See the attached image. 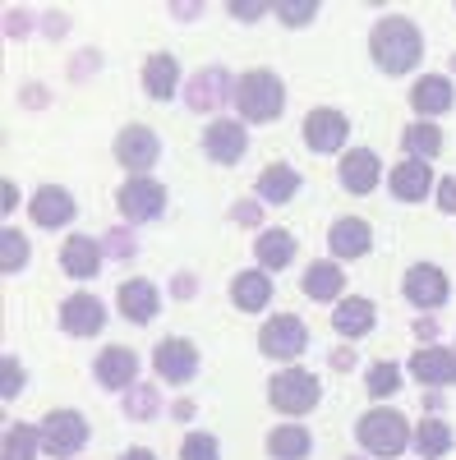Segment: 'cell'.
<instances>
[{
  "label": "cell",
  "instance_id": "49",
  "mask_svg": "<svg viewBox=\"0 0 456 460\" xmlns=\"http://www.w3.org/2000/svg\"><path fill=\"white\" fill-rule=\"evenodd\" d=\"M65 32V14H47V37H60Z\"/></svg>",
  "mask_w": 456,
  "mask_h": 460
},
{
  "label": "cell",
  "instance_id": "9",
  "mask_svg": "<svg viewBox=\"0 0 456 460\" xmlns=\"http://www.w3.org/2000/svg\"><path fill=\"white\" fill-rule=\"evenodd\" d=\"M152 364H157V377L166 382H189L199 373V350H194V341H180V336H166L157 350H152Z\"/></svg>",
  "mask_w": 456,
  "mask_h": 460
},
{
  "label": "cell",
  "instance_id": "47",
  "mask_svg": "<svg viewBox=\"0 0 456 460\" xmlns=\"http://www.w3.org/2000/svg\"><path fill=\"white\" fill-rule=\"evenodd\" d=\"M332 368H341V373L355 368V355H351V350H336V355H332Z\"/></svg>",
  "mask_w": 456,
  "mask_h": 460
},
{
  "label": "cell",
  "instance_id": "46",
  "mask_svg": "<svg viewBox=\"0 0 456 460\" xmlns=\"http://www.w3.org/2000/svg\"><path fill=\"white\" fill-rule=\"evenodd\" d=\"M263 10H268V5H258V0H254V5H245V0H240V5H231V14H236V19H258Z\"/></svg>",
  "mask_w": 456,
  "mask_h": 460
},
{
  "label": "cell",
  "instance_id": "38",
  "mask_svg": "<svg viewBox=\"0 0 456 460\" xmlns=\"http://www.w3.org/2000/svg\"><path fill=\"white\" fill-rule=\"evenodd\" d=\"M102 249L116 258V262H130L134 258V235H130V230H106V244Z\"/></svg>",
  "mask_w": 456,
  "mask_h": 460
},
{
  "label": "cell",
  "instance_id": "2",
  "mask_svg": "<svg viewBox=\"0 0 456 460\" xmlns=\"http://www.w3.org/2000/svg\"><path fill=\"white\" fill-rule=\"evenodd\" d=\"M236 106H240L245 120L268 125L286 106V84L277 79V74H268V69H249V74L236 79Z\"/></svg>",
  "mask_w": 456,
  "mask_h": 460
},
{
  "label": "cell",
  "instance_id": "13",
  "mask_svg": "<svg viewBox=\"0 0 456 460\" xmlns=\"http://www.w3.org/2000/svg\"><path fill=\"white\" fill-rule=\"evenodd\" d=\"M203 147H208V157L221 162V166L240 162V157H245V147H249L245 125H240V120H212V125L203 129Z\"/></svg>",
  "mask_w": 456,
  "mask_h": 460
},
{
  "label": "cell",
  "instance_id": "24",
  "mask_svg": "<svg viewBox=\"0 0 456 460\" xmlns=\"http://www.w3.org/2000/svg\"><path fill=\"white\" fill-rule=\"evenodd\" d=\"M175 84H180V65H175V56H166V51H157L148 65H143V88L157 97V102H171V93H175Z\"/></svg>",
  "mask_w": 456,
  "mask_h": 460
},
{
  "label": "cell",
  "instance_id": "45",
  "mask_svg": "<svg viewBox=\"0 0 456 460\" xmlns=\"http://www.w3.org/2000/svg\"><path fill=\"white\" fill-rule=\"evenodd\" d=\"M5 23H10V37H23V32H28V14H23V10H10Z\"/></svg>",
  "mask_w": 456,
  "mask_h": 460
},
{
  "label": "cell",
  "instance_id": "7",
  "mask_svg": "<svg viewBox=\"0 0 456 460\" xmlns=\"http://www.w3.org/2000/svg\"><path fill=\"white\" fill-rule=\"evenodd\" d=\"M184 102H189V111H217L221 102H236V84H231V74H226L221 65L199 69L194 79H189V88H184Z\"/></svg>",
  "mask_w": 456,
  "mask_h": 460
},
{
  "label": "cell",
  "instance_id": "53",
  "mask_svg": "<svg viewBox=\"0 0 456 460\" xmlns=\"http://www.w3.org/2000/svg\"><path fill=\"white\" fill-rule=\"evenodd\" d=\"M452 69H456V56H452Z\"/></svg>",
  "mask_w": 456,
  "mask_h": 460
},
{
  "label": "cell",
  "instance_id": "48",
  "mask_svg": "<svg viewBox=\"0 0 456 460\" xmlns=\"http://www.w3.org/2000/svg\"><path fill=\"white\" fill-rule=\"evenodd\" d=\"M23 102L28 106H47V88H23Z\"/></svg>",
  "mask_w": 456,
  "mask_h": 460
},
{
  "label": "cell",
  "instance_id": "42",
  "mask_svg": "<svg viewBox=\"0 0 456 460\" xmlns=\"http://www.w3.org/2000/svg\"><path fill=\"white\" fill-rule=\"evenodd\" d=\"M171 295H175V299H194V277H189V272H175Z\"/></svg>",
  "mask_w": 456,
  "mask_h": 460
},
{
  "label": "cell",
  "instance_id": "34",
  "mask_svg": "<svg viewBox=\"0 0 456 460\" xmlns=\"http://www.w3.org/2000/svg\"><path fill=\"white\" fill-rule=\"evenodd\" d=\"M157 410H162V401H157V387H148V382L139 387V382H134V387H130V396H125V414H130V419H152Z\"/></svg>",
  "mask_w": 456,
  "mask_h": 460
},
{
  "label": "cell",
  "instance_id": "16",
  "mask_svg": "<svg viewBox=\"0 0 456 460\" xmlns=\"http://www.w3.org/2000/svg\"><path fill=\"white\" fill-rule=\"evenodd\" d=\"M102 323H106V309L93 295H69L60 304V327L74 336H93V332H102Z\"/></svg>",
  "mask_w": 456,
  "mask_h": 460
},
{
  "label": "cell",
  "instance_id": "29",
  "mask_svg": "<svg viewBox=\"0 0 456 460\" xmlns=\"http://www.w3.org/2000/svg\"><path fill=\"white\" fill-rule=\"evenodd\" d=\"M341 286H346V277H341V267H336V262H314L309 272H304V295L318 299V304L336 299Z\"/></svg>",
  "mask_w": 456,
  "mask_h": 460
},
{
  "label": "cell",
  "instance_id": "27",
  "mask_svg": "<svg viewBox=\"0 0 456 460\" xmlns=\"http://www.w3.org/2000/svg\"><path fill=\"white\" fill-rule=\"evenodd\" d=\"M332 327L341 332V336H364L369 327H373V304L369 299H341L336 304V314H332Z\"/></svg>",
  "mask_w": 456,
  "mask_h": 460
},
{
  "label": "cell",
  "instance_id": "5",
  "mask_svg": "<svg viewBox=\"0 0 456 460\" xmlns=\"http://www.w3.org/2000/svg\"><path fill=\"white\" fill-rule=\"evenodd\" d=\"M88 442V419L84 414H74V410H56L42 419V447L56 456V460H69V456H79Z\"/></svg>",
  "mask_w": 456,
  "mask_h": 460
},
{
  "label": "cell",
  "instance_id": "3",
  "mask_svg": "<svg viewBox=\"0 0 456 460\" xmlns=\"http://www.w3.org/2000/svg\"><path fill=\"white\" fill-rule=\"evenodd\" d=\"M355 438H360V447H364L369 456L392 460V456H401V451H406V442H415V429L406 424V414H401V410L378 405V410H369V414L360 419Z\"/></svg>",
  "mask_w": 456,
  "mask_h": 460
},
{
  "label": "cell",
  "instance_id": "36",
  "mask_svg": "<svg viewBox=\"0 0 456 460\" xmlns=\"http://www.w3.org/2000/svg\"><path fill=\"white\" fill-rule=\"evenodd\" d=\"M180 456H184V460H217L221 447H217L212 433H189V438L180 442Z\"/></svg>",
  "mask_w": 456,
  "mask_h": 460
},
{
  "label": "cell",
  "instance_id": "10",
  "mask_svg": "<svg viewBox=\"0 0 456 460\" xmlns=\"http://www.w3.org/2000/svg\"><path fill=\"white\" fill-rule=\"evenodd\" d=\"M166 208V189L157 180H148V175H134L125 189H121V212L130 221H157Z\"/></svg>",
  "mask_w": 456,
  "mask_h": 460
},
{
  "label": "cell",
  "instance_id": "1",
  "mask_svg": "<svg viewBox=\"0 0 456 460\" xmlns=\"http://www.w3.org/2000/svg\"><path fill=\"white\" fill-rule=\"evenodd\" d=\"M369 51H373V65L383 74H406V69L420 65L425 42H420V28H415L410 19L388 14V19H378V28L369 37Z\"/></svg>",
  "mask_w": 456,
  "mask_h": 460
},
{
  "label": "cell",
  "instance_id": "37",
  "mask_svg": "<svg viewBox=\"0 0 456 460\" xmlns=\"http://www.w3.org/2000/svg\"><path fill=\"white\" fill-rule=\"evenodd\" d=\"M0 244H5V258H0V262H5V272H19V267H23V258H28V240H23L19 230L10 226V230H5V240H0Z\"/></svg>",
  "mask_w": 456,
  "mask_h": 460
},
{
  "label": "cell",
  "instance_id": "26",
  "mask_svg": "<svg viewBox=\"0 0 456 460\" xmlns=\"http://www.w3.org/2000/svg\"><path fill=\"white\" fill-rule=\"evenodd\" d=\"M254 249H258L263 272H277V267H291V258H295V235L291 230H263Z\"/></svg>",
  "mask_w": 456,
  "mask_h": 460
},
{
  "label": "cell",
  "instance_id": "11",
  "mask_svg": "<svg viewBox=\"0 0 456 460\" xmlns=\"http://www.w3.org/2000/svg\"><path fill=\"white\" fill-rule=\"evenodd\" d=\"M351 125H346V115L332 111V106H318L304 115V143H309V152H336L341 143H346Z\"/></svg>",
  "mask_w": 456,
  "mask_h": 460
},
{
  "label": "cell",
  "instance_id": "54",
  "mask_svg": "<svg viewBox=\"0 0 456 460\" xmlns=\"http://www.w3.org/2000/svg\"><path fill=\"white\" fill-rule=\"evenodd\" d=\"M351 460H364V456H351Z\"/></svg>",
  "mask_w": 456,
  "mask_h": 460
},
{
  "label": "cell",
  "instance_id": "52",
  "mask_svg": "<svg viewBox=\"0 0 456 460\" xmlns=\"http://www.w3.org/2000/svg\"><path fill=\"white\" fill-rule=\"evenodd\" d=\"M121 460H157V456H152V451H143V447H134V451H125Z\"/></svg>",
  "mask_w": 456,
  "mask_h": 460
},
{
  "label": "cell",
  "instance_id": "12",
  "mask_svg": "<svg viewBox=\"0 0 456 460\" xmlns=\"http://www.w3.org/2000/svg\"><path fill=\"white\" fill-rule=\"evenodd\" d=\"M401 286H406V299L415 304V309H438V304L447 299V277L434 262H415Z\"/></svg>",
  "mask_w": 456,
  "mask_h": 460
},
{
  "label": "cell",
  "instance_id": "25",
  "mask_svg": "<svg viewBox=\"0 0 456 460\" xmlns=\"http://www.w3.org/2000/svg\"><path fill=\"white\" fill-rule=\"evenodd\" d=\"M231 299H236V309H245V314L268 309V299H273V281H268V272H240L236 286H231Z\"/></svg>",
  "mask_w": 456,
  "mask_h": 460
},
{
  "label": "cell",
  "instance_id": "43",
  "mask_svg": "<svg viewBox=\"0 0 456 460\" xmlns=\"http://www.w3.org/2000/svg\"><path fill=\"white\" fill-rule=\"evenodd\" d=\"M438 208L443 212H456V180H443L438 184Z\"/></svg>",
  "mask_w": 456,
  "mask_h": 460
},
{
  "label": "cell",
  "instance_id": "50",
  "mask_svg": "<svg viewBox=\"0 0 456 460\" xmlns=\"http://www.w3.org/2000/svg\"><path fill=\"white\" fill-rule=\"evenodd\" d=\"M171 14H175V19H194V14H199V5H171Z\"/></svg>",
  "mask_w": 456,
  "mask_h": 460
},
{
  "label": "cell",
  "instance_id": "44",
  "mask_svg": "<svg viewBox=\"0 0 456 460\" xmlns=\"http://www.w3.org/2000/svg\"><path fill=\"white\" fill-rule=\"evenodd\" d=\"M415 336H420L425 345H434V336H438V323H434V318H415Z\"/></svg>",
  "mask_w": 456,
  "mask_h": 460
},
{
  "label": "cell",
  "instance_id": "31",
  "mask_svg": "<svg viewBox=\"0 0 456 460\" xmlns=\"http://www.w3.org/2000/svg\"><path fill=\"white\" fill-rule=\"evenodd\" d=\"M37 451H42V429H32V424L5 429V460H37Z\"/></svg>",
  "mask_w": 456,
  "mask_h": 460
},
{
  "label": "cell",
  "instance_id": "19",
  "mask_svg": "<svg viewBox=\"0 0 456 460\" xmlns=\"http://www.w3.org/2000/svg\"><path fill=\"white\" fill-rule=\"evenodd\" d=\"M121 314L130 318V323H152V318H157V286H152V281H143V277H130L125 286H121Z\"/></svg>",
  "mask_w": 456,
  "mask_h": 460
},
{
  "label": "cell",
  "instance_id": "22",
  "mask_svg": "<svg viewBox=\"0 0 456 460\" xmlns=\"http://www.w3.org/2000/svg\"><path fill=\"white\" fill-rule=\"evenodd\" d=\"M74 217V199L65 194V189H56V184H47V189H37L32 194V221L37 226H65Z\"/></svg>",
  "mask_w": 456,
  "mask_h": 460
},
{
  "label": "cell",
  "instance_id": "20",
  "mask_svg": "<svg viewBox=\"0 0 456 460\" xmlns=\"http://www.w3.org/2000/svg\"><path fill=\"white\" fill-rule=\"evenodd\" d=\"M378 171H383V166H378V157H373V152L369 147H351L346 152V157H341V184H346L351 189V194H369V189L378 184Z\"/></svg>",
  "mask_w": 456,
  "mask_h": 460
},
{
  "label": "cell",
  "instance_id": "6",
  "mask_svg": "<svg viewBox=\"0 0 456 460\" xmlns=\"http://www.w3.org/2000/svg\"><path fill=\"white\" fill-rule=\"evenodd\" d=\"M304 345H309V332H304V323L295 314H277L273 323H263V332H258V350L268 359H300Z\"/></svg>",
  "mask_w": 456,
  "mask_h": 460
},
{
  "label": "cell",
  "instance_id": "8",
  "mask_svg": "<svg viewBox=\"0 0 456 460\" xmlns=\"http://www.w3.org/2000/svg\"><path fill=\"white\" fill-rule=\"evenodd\" d=\"M157 152H162L157 134L143 129V125H130V129H121V138H116V157H121V166L134 171V175H148L152 166H157Z\"/></svg>",
  "mask_w": 456,
  "mask_h": 460
},
{
  "label": "cell",
  "instance_id": "33",
  "mask_svg": "<svg viewBox=\"0 0 456 460\" xmlns=\"http://www.w3.org/2000/svg\"><path fill=\"white\" fill-rule=\"evenodd\" d=\"M401 143L410 147V157H415V162H425V157H438V152H443V134H438V125H429V120L410 125V129L401 134Z\"/></svg>",
  "mask_w": 456,
  "mask_h": 460
},
{
  "label": "cell",
  "instance_id": "21",
  "mask_svg": "<svg viewBox=\"0 0 456 460\" xmlns=\"http://www.w3.org/2000/svg\"><path fill=\"white\" fill-rule=\"evenodd\" d=\"M327 244H332V253H336V258H364V253H369V244H373V230H369L360 217H341V221L332 226Z\"/></svg>",
  "mask_w": 456,
  "mask_h": 460
},
{
  "label": "cell",
  "instance_id": "17",
  "mask_svg": "<svg viewBox=\"0 0 456 460\" xmlns=\"http://www.w3.org/2000/svg\"><path fill=\"white\" fill-rule=\"evenodd\" d=\"M388 184H392V194H397L401 203H420V199H429L434 175H429L425 162H415V157H410V162H397V166H392Z\"/></svg>",
  "mask_w": 456,
  "mask_h": 460
},
{
  "label": "cell",
  "instance_id": "41",
  "mask_svg": "<svg viewBox=\"0 0 456 460\" xmlns=\"http://www.w3.org/2000/svg\"><path fill=\"white\" fill-rule=\"evenodd\" d=\"M231 217H236L240 226H258V221H263V208H258V203H236Z\"/></svg>",
  "mask_w": 456,
  "mask_h": 460
},
{
  "label": "cell",
  "instance_id": "18",
  "mask_svg": "<svg viewBox=\"0 0 456 460\" xmlns=\"http://www.w3.org/2000/svg\"><path fill=\"white\" fill-rule=\"evenodd\" d=\"M60 267H65L69 277H79V281L97 277V267H102V244L88 240V235H69V240L60 244Z\"/></svg>",
  "mask_w": 456,
  "mask_h": 460
},
{
  "label": "cell",
  "instance_id": "15",
  "mask_svg": "<svg viewBox=\"0 0 456 460\" xmlns=\"http://www.w3.org/2000/svg\"><path fill=\"white\" fill-rule=\"evenodd\" d=\"M410 373L429 382V387H452L456 382V355L443 350V345H420V350L410 355Z\"/></svg>",
  "mask_w": 456,
  "mask_h": 460
},
{
  "label": "cell",
  "instance_id": "4",
  "mask_svg": "<svg viewBox=\"0 0 456 460\" xmlns=\"http://www.w3.org/2000/svg\"><path fill=\"white\" fill-rule=\"evenodd\" d=\"M318 377L304 373V368H282L273 382H268V401L282 410V414H309L318 405Z\"/></svg>",
  "mask_w": 456,
  "mask_h": 460
},
{
  "label": "cell",
  "instance_id": "40",
  "mask_svg": "<svg viewBox=\"0 0 456 460\" xmlns=\"http://www.w3.org/2000/svg\"><path fill=\"white\" fill-rule=\"evenodd\" d=\"M19 387H23V368H19V359H14V355H5V401H14V396H19Z\"/></svg>",
  "mask_w": 456,
  "mask_h": 460
},
{
  "label": "cell",
  "instance_id": "51",
  "mask_svg": "<svg viewBox=\"0 0 456 460\" xmlns=\"http://www.w3.org/2000/svg\"><path fill=\"white\" fill-rule=\"evenodd\" d=\"M171 414H175V419H194V405H189V401H175Z\"/></svg>",
  "mask_w": 456,
  "mask_h": 460
},
{
  "label": "cell",
  "instance_id": "32",
  "mask_svg": "<svg viewBox=\"0 0 456 460\" xmlns=\"http://www.w3.org/2000/svg\"><path fill=\"white\" fill-rule=\"evenodd\" d=\"M415 447H420L425 460H438L452 451V429L443 424V419H425L420 429H415Z\"/></svg>",
  "mask_w": 456,
  "mask_h": 460
},
{
  "label": "cell",
  "instance_id": "39",
  "mask_svg": "<svg viewBox=\"0 0 456 460\" xmlns=\"http://www.w3.org/2000/svg\"><path fill=\"white\" fill-rule=\"evenodd\" d=\"M318 14V5H314V0H295V5H291V0H286V5H277V19L291 28V23H309Z\"/></svg>",
  "mask_w": 456,
  "mask_h": 460
},
{
  "label": "cell",
  "instance_id": "35",
  "mask_svg": "<svg viewBox=\"0 0 456 460\" xmlns=\"http://www.w3.org/2000/svg\"><path fill=\"white\" fill-rule=\"evenodd\" d=\"M401 387V368L397 364H373L369 368V396H392Z\"/></svg>",
  "mask_w": 456,
  "mask_h": 460
},
{
  "label": "cell",
  "instance_id": "14",
  "mask_svg": "<svg viewBox=\"0 0 456 460\" xmlns=\"http://www.w3.org/2000/svg\"><path fill=\"white\" fill-rule=\"evenodd\" d=\"M93 373H97V382L102 387H111V392H130L134 387V373H139V355L134 350H125V345H106V350L97 355V364H93Z\"/></svg>",
  "mask_w": 456,
  "mask_h": 460
},
{
  "label": "cell",
  "instance_id": "30",
  "mask_svg": "<svg viewBox=\"0 0 456 460\" xmlns=\"http://www.w3.org/2000/svg\"><path fill=\"white\" fill-rule=\"evenodd\" d=\"M295 189H300V175L291 166H282V162H273L268 171L258 175V194L268 199V203H291Z\"/></svg>",
  "mask_w": 456,
  "mask_h": 460
},
{
  "label": "cell",
  "instance_id": "23",
  "mask_svg": "<svg viewBox=\"0 0 456 460\" xmlns=\"http://www.w3.org/2000/svg\"><path fill=\"white\" fill-rule=\"evenodd\" d=\"M410 106L420 115H443L452 106V79H443V74H425V79L410 88Z\"/></svg>",
  "mask_w": 456,
  "mask_h": 460
},
{
  "label": "cell",
  "instance_id": "28",
  "mask_svg": "<svg viewBox=\"0 0 456 460\" xmlns=\"http://www.w3.org/2000/svg\"><path fill=\"white\" fill-rule=\"evenodd\" d=\"M309 429H300V424H282V429H273L268 433V451H273V460H304L309 456Z\"/></svg>",
  "mask_w": 456,
  "mask_h": 460
}]
</instances>
